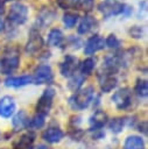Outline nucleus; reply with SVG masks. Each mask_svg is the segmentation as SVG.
Instances as JSON below:
<instances>
[{"label": "nucleus", "instance_id": "nucleus-6", "mask_svg": "<svg viewBox=\"0 0 148 149\" xmlns=\"http://www.w3.org/2000/svg\"><path fill=\"white\" fill-rule=\"evenodd\" d=\"M20 65V56L16 51L6 52L0 62V69L3 74H10L13 73Z\"/></svg>", "mask_w": 148, "mask_h": 149}, {"label": "nucleus", "instance_id": "nucleus-2", "mask_svg": "<svg viewBox=\"0 0 148 149\" xmlns=\"http://www.w3.org/2000/svg\"><path fill=\"white\" fill-rule=\"evenodd\" d=\"M98 10L103 14L104 17L108 19L117 15L128 16L132 13V8L124 2L117 0H105L98 5Z\"/></svg>", "mask_w": 148, "mask_h": 149}, {"label": "nucleus", "instance_id": "nucleus-25", "mask_svg": "<svg viewBox=\"0 0 148 149\" xmlns=\"http://www.w3.org/2000/svg\"><path fill=\"white\" fill-rule=\"evenodd\" d=\"M85 81V77L84 76H82L80 73L79 74H73L72 77H70V80H69V83H68V87L71 90V91H78L80 87H82V85H83V83Z\"/></svg>", "mask_w": 148, "mask_h": 149}, {"label": "nucleus", "instance_id": "nucleus-14", "mask_svg": "<svg viewBox=\"0 0 148 149\" xmlns=\"http://www.w3.org/2000/svg\"><path fill=\"white\" fill-rule=\"evenodd\" d=\"M36 135L34 132L29 130L22 134L13 144V149H33Z\"/></svg>", "mask_w": 148, "mask_h": 149}, {"label": "nucleus", "instance_id": "nucleus-27", "mask_svg": "<svg viewBox=\"0 0 148 149\" xmlns=\"http://www.w3.org/2000/svg\"><path fill=\"white\" fill-rule=\"evenodd\" d=\"M134 91H135V93L140 98H146L147 94H148V84H147V80L138 79L136 80V84L134 86Z\"/></svg>", "mask_w": 148, "mask_h": 149}, {"label": "nucleus", "instance_id": "nucleus-33", "mask_svg": "<svg viewBox=\"0 0 148 149\" xmlns=\"http://www.w3.org/2000/svg\"><path fill=\"white\" fill-rule=\"evenodd\" d=\"M10 1H14V0H0V13H3V7L7 2H10Z\"/></svg>", "mask_w": 148, "mask_h": 149}, {"label": "nucleus", "instance_id": "nucleus-21", "mask_svg": "<svg viewBox=\"0 0 148 149\" xmlns=\"http://www.w3.org/2000/svg\"><path fill=\"white\" fill-rule=\"evenodd\" d=\"M28 122H29V118L27 116L24 111H20L19 113H16L12 120V125L15 130H21L28 127Z\"/></svg>", "mask_w": 148, "mask_h": 149}, {"label": "nucleus", "instance_id": "nucleus-9", "mask_svg": "<svg viewBox=\"0 0 148 149\" xmlns=\"http://www.w3.org/2000/svg\"><path fill=\"white\" fill-rule=\"evenodd\" d=\"M79 66V59L73 55H65L59 64V72L63 77L70 78L76 74Z\"/></svg>", "mask_w": 148, "mask_h": 149}, {"label": "nucleus", "instance_id": "nucleus-24", "mask_svg": "<svg viewBox=\"0 0 148 149\" xmlns=\"http://www.w3.org/2000/svg\"><path fill=\"white\" fill-rule=\"evenodd\" d=\"M108 122V128L111 132H113L114 134H119L122 132V128L125 126V118H121V116H118V118H113L111 119Z\"/></svg>", "mask_w": 148, "mask_h": 149}, {"label": "nucleus", "instance_id": "nucleus-13", "mask_svg": "<svg viewBox=\"0 0 148 149\" xmlns=\"http://www.w3.org/2000/svg\"><path fill=\"white\" fill-rule=\"evenodd\" d=\"M98 28V21L96 17L91 16V15H85L82 17L79 24H78V28H77V31L79 35H86L91 31H93L94 29Z\"/></svg>", "mask_w": 148, "mask_h": 149}, {"label": "nucleus", "instance_id": "nucleus-12", "mask_svg": "<svg viewBox=\"0 0 148 149\" xmlns=\"http://www.w3.org/2000/svg\"><path fill=\"white\" fill-rule=\"evenodd\" d=\"M16 109V104L10 95H3L0 98V116L2 118H10L14 115Z\"/></svg>", "mask_w": 148, "mask_h": 149}, {"label": "nucleus", "instance_id": "nucleus-32", "mask_svg": "<svg viewBox=\"0 0 148 149\" xmlns=\"http://www.w3.org/2000/svg\"><path fill=\"white\" fill-rule=\"evenodd\" d=\"M56 1H57V5H58L61 8H63V9H68V8L73 7L76 0H56Z\"/></svg>", "mask_w": 148, "mask_h": 149}, {"label": "nucleus", "instance_id": "nucleus-3", "mask_svg": "<svg viewBox=\"0 0 148 149\" xmlns=\"http://www.w3.org/2000/svg\"><path fill=\"white\" fill-rule=\"evenodd\" d=\"M28 14H29V9L27 5L22 2H14L8 10L7 19L12 24L21 26L26 23V21L28 20Z\"/></svg>", "mask_w": 148, "mask_h": 149}, {"label": "nucleus", "instance_id": "nucleus-35", "mask_svg": "<svg viewBox=\"0 0 148 149\" xmlns=\"http://www.w3.org/2000/svg\"><path fill=\"white\" fill-rule=\"evenodd\" d=\"M37 149H48V148H47L45 146H40V147H38Z\"/></svg>", "mask_w": 148, "mask_h": 149}, {"label": "nucleus", "instance_id": "nucleus-16", "mask_svg": "<svg viewBox=\"0 0 148 149\" xmlns=\"http://www.w3.org/2000/svg\"><path fill=\"white\" fill-rule=\"evenodd\" d=\"M63 136L64 133L58 126H49L42 133V139L48 143H57L63 139Z\"/></svg>", "mask_w": 148, "mask_h": 149}, {"label": "nucleus", "instance_id": "nucleus-19", "mask_svg": "<svg viewBox=\"0 0 148 149\" xmlns=\"http://www.w3.org/2000/svg\"><path fill=\"white\" fill-rule=\"evenodd\" d=\"M31 83V76L30 74H23L20 77H8L5 80V85L7 87H22Z\"/></svg>", "mask_w": 148, "mask_h": 149}, {"label": "nucleus", "instance_id": "nucleus-23", "mask_svg": "<svg viewBox=\"0 0 148 149\" xmlns=\"http://www.w3.org/2000/svg\"><path fill=\"white\" fill-rule=\"evenodd\" d=\"M78 20H79V15L76 12H65L63 14V17H62V21H63L64 26L69 29L73 28L76 26V23L78 22Z\"/></svg>", "mask_w": 148, "mask_h": 149}, {"label": "nucleus", "instance_id": "nucleus-17", "mask_svg": "<svg viewBox=\"0 0 148 149\" xmlns=\"http://www.w3.org/2000/svg\"><path fill=\"white\" fill-rule=\"evenodd\" d=\"M108 121L107 114L104 111H96L91 116H90V128L91 130H97V129H101Z\"/></svg>", "mask_w": 148, "mask_h": 149}, {"label": "nucleus", "instance_id": "nucleus-26", "mask_svg": "<svg viewBox=\"0 0 148 149\" xmlns=\"http://www.w3.org/2000/svg\"><path fill=\"white\" fill-rule=\"evenodd\" d=\"M73 7L78 10L89 13L94 8V0H76Z\"/></svg>", "mask_w": 148, "mask_h": 149}, {"label": "nucleus", "instance_id": "nucleus-11", "mask_svg": "<svg viewBox=\"0 0 148 149\" xmlns=\"http://www.w3.org/2000/svg\"><path fill=\"white\" fill-rule=\"evenodd\" d=\"M56 17V12L51 8H43L40 10V13L37 14L36 17V22H35V29L40 28H45L47 26L51 24V22L55 20Z\"/></svg>", "mask_w": 148, "mask_h": 149}, {"label": "nucleus", "instance_id": "nucleus-28", "mask_svg": "<svg viewBox=\"0 0 148 149\" xmlns=\"http://www.w3.org/2000/svg\"><path fill=\"white\" fill-rule=\"evenodd\" d=\"M105 47H107L110 49H113V50H117V49H119L121 47V41L117 37V35L110 34L105 38Z\"/></svg>", "mask_w": 148, "mask_h": 149}, {"label": "nucleus", "instance_id": "nucleus-34", "mask_svg": "<svg viewBox=\"0 0 148 149\" xmlns=\"http://www.w3.org/2000/svg\"><path fill=\"white\" fill-rule=\"evenodd\" d=\"M2 28H3V22H2V20H1V17H0V31L2 30Z\"/></svg>", "mask_w": 148, "mask_h": 149}, {"label": "nucleus", "instance_id": "nucleus-5", "mask_svg": "<svg viewBox=\"0 0 148 149\" xmlns=\"http://www.w3.org/2000/svg\"><path fill=\"white\" fill-rule=\"evenodd\" d=\"M54 80L52 69L49 64H40L35 68L31 74V83L35 85L50 84Z\"/></svg>", "mask_w": 148, "mask_h": 149}, {"label": "nucleus", "instance_id": "nucleus-20", "mask_svg": "<svg viewBox=\"0 0 148 149\" xmlns=\"http://www.w3.org/2000/svg\"><path fill=\"white\" fill-rule=\"evenodd\" d=\"M124 149H145V141L139 135H129L124 142Z\"/></svg>", "mask_w": 148, "mask_h": 149}, {"label": "nucleus", "instance_id": "nucleus-18", "mask_svg": "<svg viewBox=\"0 0 148 149\" xmlns=\"http://www.w3.org/2000/svg\"><path fill=\"white\" fill-rule=\"evenodd\" d=\"M63 43H64V35L62 30L58 28H52L48 33L47 44L49 47H61Z\"/></svg>", "mask_w": 148, "mask_h": 149}, {"label": "nucleus", "instance_id": "nucleus-31", "mask_svg": "<svg viewBox=\"0 0 148 149\" xmlns=\"http://www.w3.org/2000/svg\"><path fill=\"white\" fill-rule=\"evenodd\" d=\"M66 44L68 45H71L72 49H79V47L82 45V40L79 37H76V36H70L69 40L66 41Z\"/></svg>", "mask_w": 148, "mask_h": 149}, {"label": "nucleus", "instance_id": "nucleus-4", "mask_svg": "<svg viewBox=\"0 0 148 149\" xmlns=\"http://www.w3.org/2000/svg\"><path fill=\"white\" fill-rule=\"evenodd\" d=\"M55 95H56V91L54 87L45 88L43 91L42 95L37 100V104L35 107L36 114H40L42 116H47L49 114L51 107H52V101H54Z\"/></svg>", "mask_w": 148, "mask_h": 149}, {"label": "nucleus", "instance_id": "nucleus-30", "mask_svg": "<svg viewBox=\"0 0 148 149\" xmlns=\"http://www.w3.org/2000/svg\"><path fill=\"white\" fill-rule=\"evenodd\" d=\"M143 34H145V29H143L142 26H132L128 29V35L132 38H135V40L142 38L143 37Z\"/></svg>", "mask_w": 148, "mask_h": 149}, {"label": "nucleus", "instance_id": "nucleus-1", "mask_svg": "<svg viewBox=\"0 0 148 149\" xmlns=\"http://www.w3.org/2000/svg\"><path fill=\"white\" fill-rule=\"evenodd\" d=\"M94 98V87L89 85L76 91L69 98V105L75 111H83L90 106Z\"/></svg>", "mask_w": 148, "mask_h": 149}, {"label": "nucleus", "instance_id": "nucleus-15", "mask_svg": "<svg viewBox=\"0 0 148 149\" xmlns=\"http://www.w3.org/2000/svg\"><path fill=\"white\" fill-rule=\"evenodd\" d=\"M98 80H99V87H100L101 92H104V93L111 92L118 85V79L113 74L99 73L98 74Z\"/></svg>", "mask_w": 148, "mask_h": 149}, {"label": "nucleus", "instance_id": "nucleus-7", "mask_svg": "<svg viewBox=\"0 0 148 149\" xmlns=\"http://www.w3.org/2000/svg\"><path fill=\"white\" fill-rule=\"evenodd\" d=\"M112 101L115 105V107L120 111L127 109L132 105V91L128 87L119 88L117 92L112 95Z\"/></svg>", "mask_w": 148, "mask_h": 149}, {"label": "nucleus", "instance_id": "nucleus-8", "mask_svg": "<svg viewBox=\"0 0 148 149\" xmlns=\"http://www.w3.org/2000/svg\"><path fill=\"white\" fill-rule=\"evenodd\" d=\"M43 45H44V41H43L41 34L38 33L37 29L31 28V30L29 33V38L24 47V51L28 55H35L42 50Z\"/></svg>", "mask_w": 148, "mask_h": 149}, {"label": "nucleus", "instance_id": "nucleus-29", "mask_svg": "<svg viewBox=\"0 0 148 149\" xmlns=\"http://www.w3.org/2000/svg\"><path fill=\"white\" fill-rule=\"evenodd\" d=\"M44 119L45 116H42L40 114H35L28 122V127L30 128H35V129H38V128H42L44 126Z\"/></svg>", "mask_w": 148, "mask_h": 149}, {"label": "nucleus", "instance_id": "nucleus-22", "mask_svg": "<svg viewBox=\"0 0 148 149\" xmlns=\"http://www.w3.org/2000/svg\"><path fill=\"white\" fill-rule=\"evenodd\" d=\"M96 68V58L93 57H87L85 58L82 63H79V66H78V70L80 72L82 76L86 77V76H90L93 70Z\"/></svg>", "mask_w": 148, "mask_h": 149}, {"label": "nucleus", "instance_id": "nucleus-10", "mask_svg": "<svg viewBox=\"0 0 148 149\" xmlns=\"http://www.w3.org/2000/svg\"><path fill=\"white\" fill-rule=\"evenodd\" d=\"M104 48H105V40H104V37H101L98 34H94L91 37H89L87 41L85 42L84 54L91 56V55L103 50Z\"/></svg>", "mask_w": 148, "mask_h": 149}]
</instances>
